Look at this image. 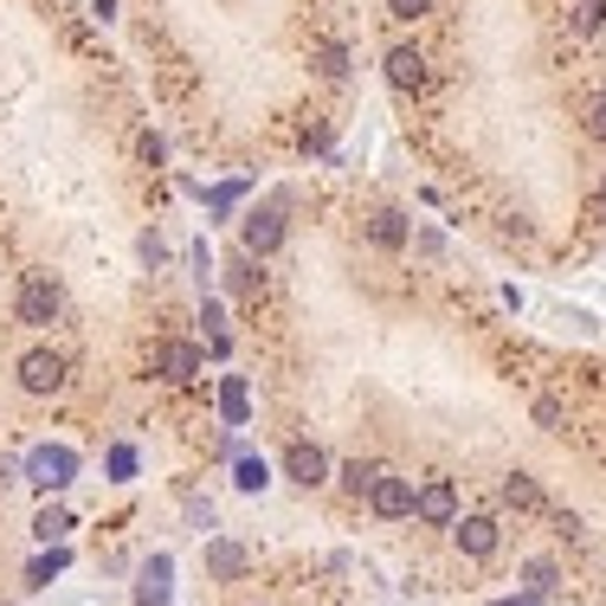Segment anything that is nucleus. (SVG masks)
<instances>
[{"mask_svg":"<svg viewBox=\"0 0 606 606\" xmlns=\"http://www.w3.org/2000/svg\"><path fill=\"white\" fill-rule=\"evenodd\" d=\"M452 542L458 555H471V562H491L503 530H497V516H452Z\"/></svg>","mask_w":606,"mask_h":606,"instance_id":"nucleus-4","label":"nucleus"},{"mask_svg":"<svg viewBox=\"0 0 606 606\" xmlns=\"http://www.w3.org/2000/svg\"><path fill=\"white\" fill-rule=\"evenodd\" d=\"M220 414H227V426H245V414H252L245 380H239V375H227V387H220Z\"/></svg>","mask_w":606,"mask_h":606,"instance_id":"nucleus-18","label":"nucleus"},{"mask_svg":"<svg viewBox=\"0 0 606 606\" xmlns=\"http://www.w3.org/2000/svg\"><path fill=\"white\" fill-rule=\"evenodd\" d=\"M414 516L426 523V530H452V516H458L452 478H426V484L414 491Z\"/></svg>","mask_w":606,"mask_h":606,"instance_id":"nucleus-3","label":"nucleus"},{"mask_svg":"<svg viewBox=\"0 0 606 606\" xmlns=\"http://www.w3.org/2000/svg\"><path fill=\"white\" fill-rule=\"evenodd\" d=\"M265 484H271L265 458H239V491H265Z\"/></svg>","mask_w":606,"mask_h":606,"instance_id":"nucleus-20","label":"nucleus"},{"mask_svg":"<svg viewBox=\"0 0 606 606\" xmlns=\"http://www.w3.org/2000/svg\"><path fill=\"white\" fill-rule=\"evenodd\" d=\"M568 27H574L581 39L600 33V27H606V0H568Z\"/></svg>","mask_w":606,"mask_h":606,"instance_id":"nucleus-16","label":"nucleus"},{"mask_svg":"<svg viewBox=\"0 0 606 606\" xmlns=\"http://www.w3.org/2000/svg\"><path fill=\"white\" fill-rule=\"evenodd\" d=\"M33 530L45 535V542H52V535H65V530H72V516H65V510H45V516H39Z\"/></svg>","mask_w":606,"mask_h":606,"instance_id":"nucleus-22","label":"nucleus"},{"mask_svg":"<svg viewBox=\"0 0 606 606\" xmlns=\"http://www.w3.org/2000/svg\"><path fill=\"white\" fill-rule=\"evenodd\" d=\"M72 471H77V458L65 452V446H39V452L27 458V478H33L39 491H65V484H72Z\"/></svg>","mask_w":606,"mask_h":606,"instance_id":"nucleus-6","label":"nucleus"},{"mask_svg":"<svg viewBox=\"0 0 606 606\" xmlns=\"http://www.w3.org/2000/svg\"><path fill=\"white\" fill-rule=\"evenodd\" d=\"M65 568V548H52V555H45V562H33V587H45V581H52V574Z\"/></svg>","mask_w":606,"mask_h":606,"instance_id":"nucleus-23","label":"nucleus"},{"mask_svg":"<svg viewBox=\"0 0 606 606\" xmlns=\"http://www.w3.org/2000/svg\"><path fill=\"white\" fill-rule=\"evenodd\" d=\"M20 387H27V394H59V387H65V355L27 348V355H20Z\"/></svg>","mask_w":606,"mask_h":606,"instance_id":"nucleus-5","label":"nucleus"},{"mask_svg":"<svg viewBox=\"0 0 606 606\" xmlns=\"http://www.w3.org/2000/svg\"><path fill=\"white\" fill-rule=\"evenodd\" d=\"M380 523H400V516H414V478H394V471H380L375 491H368Z\"/></svg>","mask_w":606,"mask_h":606,"instance_id":"nucleus-7","label":"nucleus"},{"mask_svg":"<svg viewBox=\"0 0 606 606\" xmlns=\"http://www.w3.org/2000/svg\"><path fill=\"white\" fill-rule=\"evenodd\" d=\"M407 213H394V207H387V213H375V220H368V245H380V252H400V245H407Z\"/></svg>","mask_w":606,"mask_h":606,"instance_id":"nucleus-12","label":"nucleus"},{"mask_svg":"<svg viewBox=\"0 0 606 606\" xmlns=\"http://www.w3.org/2000/svg\"><path fill=\"white\" fill-rule=\"evenodd\" d=\"M387 84H394V91H419V84H426V52H419V45H394V52H387Z\"/></svg>","mask_w":606,"mask_h":606,"instance_id":"nucleus-10","label":"nucleus"},{"mask_svg":"<svg viewBox=\"0 0 606 606\" xmlns=\"http://www.w3.org/2000/svg\"><path fill=\"white\" fill-rule=\"evenodd\" d=\"M200 323H207L213 336H227V310H220V303H200Z\"/></svg>","mask_w":606,"mask_h":606,"instance_id":"nucleus-25","label":"nucleus"},{"mask_svg":"<svg viewBox=\"0 0 606 606\" xmlns=\"http://www.w3.org/2000/svg\"><path fill=\"white\" fill-rule=\"evenodd\" d=\"M284 478H291V484H303V491L330 484V452H323V446H310V439H297V446L284 452Z\"/></svg>","mask_w":606,"mask_h":606,"instance_id":"nucleus-8","label":"nucleus"},{"mask_svg":"<svg viewBox=\"0 0 606 606\" xmlns=\"http://www.w3.org/2000/svg\"><path fill=\"white\" fill-rule=\"evenodd\" d=\"M149 368H155L161 380H175V387H181V380L200 375V348H194V342H155Z\"/></svg>","mask_w":606,"mask_h":606,"instance_id":"nucleus-9","label":"nucleus"},{"mask_svg":"<svg viewBox=\"0 0 606 606\" xmlns=\"http://www.w3.org/2000/svg\"><path fill=\"white\" fill-rule=\"evenodd\" d=\"M310 65H316V77H330V84H336V77H348V52H342L336 39H323V45L310 52Z\"/></svg>","mask_w":606,"mask_h":606,"instance_id":"nucleus-17","label":"nucleus"},{"mask_svg":"<svg viewBox=\"0 0 606 606\" xmlns=\"http://www.w3.org/2000/svg\"><path fill=\"white\" fill-rule=\"evenodd\" d=\"M207 574L213 581H239L245 574V548L239 542H207Z\"/></svg>","mask_w":606,"mask_h":606,"instance_id":"nucleus-14","label":"nucleus"},{"mask_svg":"<svg viewBox=\"0 0 606 606\" xmlns=\"http://www.w3.org/2000/svg\"><path fill=\"white\" fill-rule=\"evenodd\" d=\"M59 310H65L59 278H52V271H27V278H20V297H13V323L45 330V323H59Z\"/></svg>","mask_w":606,"mask_h":606,"instance_id":"nucleus-1","label":"nucleus"},{"mask_svg":"<svg viewBox=\"0 0 606 606\" xmlns=\"http://www.w3.org/2000/svg\"><path fill=\"white\" fill-rule=\"evenodd\" d=\"M239 245H245V259H271V252L284 245V213H278V207H252V213L239 220Z\"/></svg>","mask_w":606,"mask_h":606,"instance_id":"nucleus-2","label":"nucleus"},{"mask_svg":"<svg viewBox=\"0 0 606 606\" xmlns=\"http://www.w3.org/2000/svg\"><path fill=\"white\" fill-rule=\"evenodd\" d=\"M503 503H510V510H523V516L548 510V497H542V484H535L530 471H510V478H503Z\"/></svg>","mask_w":606,"mask_h":606,"instance_id":"nucleus-11","label":"nucleus"},{"mask_svg":"<svg viewBox=\"0 0 606 606\" xmlns=\"http://www.w3.org/2000/svg\"><path fill=\"white\" fill-rule=\"evenodd\" d=\"M600 200H606V188H600Z\"/></svg>","mask_w":606,"mask_h":606,"instance_id":"nucleus-27","label":"nucleus"},{"mask_svg":"<svg viewBox=\"0 0 606 606\" xmlns=\"http://www.w3.org/2000/svg\"><path fill=\"white\" fill-rule=\"evenodd\" d=\"M523 594H530V600L555 594V562H530V568H523Z\"/></svg>","mask_w":606,"mask_h":606,"instance_id":"nucleus-19","label":"nucleus"},{"mask_svg":"<svg viewBox=\"0 0 606 606\" xmlns=\"http://www.w3.org/2000/svg\"><path fill=\"white\" fill-rule=\"evenodd\" d=\"M432 7H439V0H387V13H394V20H426Z\"/></svg>","mask_w":606,"mask_h":606,"instance_id":"nucleus-21","label":"nucleus"},{"mask_svg":"<svg viewBox=\"0 0 606 606\" xmlns=\"http://www.w3.org/2000/svg\"><path fill=\"white\" fill-rule=\"evenodd\" d=\"M497 606H530V600H497Z\"/></svg>","mask_w":606,"mask_h":606,"instance_id":"nucleus-26","label":"nucleus"},{"mask_svg":"<svg viewBox=\"0 0 606 606\" xmlns=\"http://www.w3.org/2000/svg\"><path fill=\"white\" fill-rule=\"evenodd\" d=\"M587 136L606 143V97H594V111H587Z\"/></svg>","mask_w":606,"mask_h":606,"instance_id":"nucleus-24","label":"nucleus"},{"mask_svg":"<svg viewBox=\"0 0 606 606\" xmlns=\"http://www.w3.org/2000/svg\"><path fill=\"white\" fill-rule=\"evenodd\" d=\"M336 478H342V491H348V497H368V491H375V478H380V464H368V458H348Z\"/></svg>","mask_w":606,"mask_h":606,"instance_id":"nucleus-15","label":"nucleus"},{"mask_svg":"<svg viewBox=\"0 0 606 606\" xmlns=\"http://www.w3.org/2000/svg\"><path fill=\"white\" fill-rule=\"evenodd\" d=\"M168 555H155L149 568H143V581H136V606H168Z\"/></svg>","mask_w":606,"mask_h":606,"instance_id":"nucleus-13","label":"nucleus"}]
</instances>
